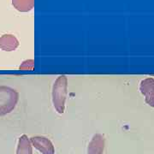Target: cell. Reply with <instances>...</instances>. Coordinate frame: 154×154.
I'll return each instance as SVG.
<instances>
[{
    "label": "cell",
    "mask_w": 154,
    "mask_h": 154,
    "mask_svg": "<svg viewBox=\"0 0 154 154\" xmlns=\"http://www.w3.org/2000/svg\"><path fill=\"white\" fill-rule=\"evenodd\" d=\"M32 146L42 154H54L55 148L52 142L44 136H33L30 138Z\"/></svg>",
    "instance_id": "obj_3"
},
{
    "label": "cell",
    "mask_w": 154,
    "mask_h": 154,
    "mask_svg": "<svg viewBox=\"0 0 154 154\" xmlns=\"http://www.w3.org/2000/svg\"><path fill=\"white\" fill-rule=\"evenodd\" d=\"M68 79L65 75H59L53 83L51 90V99L53 106L57 113L63 114L65 110V101L67 98Z\"/></svg>",
    "instance_id": "obj_1"
},
{
    "label": "cell",
    "mask_w": 154,
    "mask_h": 154,
    "mask_svg": "<svg viewBox=\"0 0 154 154\" xmlns=\"http://www.w3.org/2000/svg\"><path fill=\"white\" fill-rule=\"evenodd\" d=\"M33 60H26L24 61L20 66V69H33Z\"/></svg>",
    "instance_id": "obj_9"
},
{
    "label": "cell",
    "mask_w": 154,
    "mask_h": 154,
    "mask_svg": "<svg viewBox=\"0 0 154 154\" xmlns=\"http://www.w3.org/2000/svg\"><path fill=\"white\" fill-rule=\"evenodd\" d=\"M18 100L19 94L16 89L7 86H0V116L13 111Z\"/></svg>",
    "instance_id": "obj_2"
},
{
    "label": "cell",
    "mask_w": 154,
    "mask_h": 154,
    "mask_svg": "<svg viewBox=\"0 0 154 154\" xmlns=\"http://www.w3.org/2000/svg\"><path fill=\"white\" fill-rule=\"evenodd\" d=\"M12 5L20 12H28L34 7V0H11Z\"/></svg>",
    "instance_id": "obj_8"
},
{
    "label": "cell",
    "mask_w": 154,
    "mask_h": 154,
    "mask_svg": "<svg viewBox=\"0 0 154 154\" xmlns=\"http://www.w3.org/2000/svg\"><path fill=\"white\" fill-rule=\"evenodd\" d=\"M32 144L30 139L26 135L23 134L19 138L18 144H17V154H33Z\"/></svg>",
    "instance_id": "obj_7"
},
{
    "label": "cell",
    "mask_w": 154,
    "mask_h": 154,
    "mask_svg": "<svg viewBox=\"0 0 154 154\" xmlns=\"http://www.w3.org/2000/svg\"><path fill=\"white\" fill-rule=\"evenodd\" d=\"M105 145V137L100 134H95L88 144V154H103Z\"/></svg>",
    "instance_id": "obj_5"
},
{
    "label": "cell",
    "mask_w": 154,
    "mask_h": 154,
    "mask_svg": "<svg viewBox=\"0 0 154 154\" xmlns=\"http://www.w3.org/2000/svg\"><path fill=\"white\" fill-rule=\"evenodd\" d=\"M19 40L13 34L5 33L0 37V49L5 51H15L19 46Z\"/></svg>",
    "instance_id": "obj_6"
},
{
    "label": "cell",
    "mask_w": 154,
    "mask_h": 154,
    "mask_svg": "<svg viewBox=\"0 0 154 154\" xmlns=\"http://www.w3.org/2000/svg\"><path fill=\"white\" fill-rule=\"evenodd\" d=\"M140 90L145 96L146 102L149 105L154 107V79L146 78L141 81Z\"/></svg>",
    "instance_id": "obj_4"
}]
</instances>
